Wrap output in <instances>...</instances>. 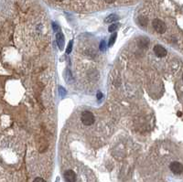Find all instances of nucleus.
I'll return each mask as SVG.
<instances>
[{"instance_id":"f8f14e48","label":"nucleus","mask_w":183,"mask_h":182,"mask_svg":"<svg viewBox=\"0 0 183 182\" xmlns=\"http://www.w3.org/2000/svg\"><path fill=\"white\" fill-rule=\"evenodd\" d=\"M72 45H73V42H72V40H71L70 43L68 44L67 50H66V53H67V54H70L71 52H72Z\"/></svg>"},{"instance_id":"9d476101","label":"nucleus","mask_w":183,"mask_h":182,"mask_svg":"<svg viewBox=\"0 0 183 182\" xmlns=\"http://www.w3.org/2000/svg\"><path fill=\"white\" fill-rule=\"evenodd\" d=\"M139 23H140V25L142 26H147V19L145 17H139Z\"/></svg>"},{"instance_id":"423d86ee","label":"nucleus","mask_w":183,"mask_h":182,"mask_svg":"<svg viewBox=\"0 0 183 182\" xmlns=\"http://www.w3.org/2000/svg\"><path fill=\"white\" fill-rule=\"evenodd\" d=\"M56 40H57V44H58V47L60 50H63L64 48V37H63V34L61 32L57 33V36H56Z\"/></svg>"},{"instance_id":"dca6fc26","label":"nucleus","mask_w":183,"mask_h":182,"mask_svg":"<svg viewBox=\"0 0 183 182\" xmlns=\"http://www.w3.org/2000/svg\"><path fill=\"white\" fill-rule=\"evenodd\" d=\"M102 98H103L102 92H97V99H98V100H101Z\"/></svg>"},{"instance_id":"2eb2a0df","label":"nucleus","mask_w":183,"mask_h":182,"mask_svg":"<svg viewBox=\"0 0 183 182\" xmlns=\"http://www.w3.org/2000/svg\"><path fill=\"white\" fill-rule=\"evenodd\" d=\"M33 182H46V181H45V179H43L42 178L38 177V178H36L35 179L33 180Z\"/></svg>"},{"instance_id":"f257e3e1","label":"nucleus","mask_w":183,"mask_h":182,"mask_svg":"<svg viewBox=\"0 0 183 182\" xmlns=\"http://www.w3.org/2000/svg\"><path fill=\"white\" fill-rule=\"evenodd\" d=\"M81 120L84 125H92L94 123L95 118H94V115L91 112H89V111H85V112H83L81 115Z\"/></svg>"},{"instance_id":"aec40b11","label":"nucleus","mask_w":183,"mask_h":182,"mask_svg":"<svg viewBox=\"0 0 183 182\" xmlns=\"http://www.w3.org/2000/svg\"><path fill=\"white\" fill-rule=\"evenodd\" d=\"M57 1H62V0H57Z\"/></svg>"},{"instance_id":"9b49d317","label":"nucleus","mask_w":183,"mask_h":182,"mask_svg":"<svg viewBox=\"0 0 183 182\" xmlns=\"http://www.w3.org/2000/svg\"><path fill=\"white\" fill-rule=\"evenodd\" d=\"M118 27H119V25L117 23H116V24H111V26L109 27V28H108V30H109V32H114L118 28Z\"/></svg>"},{"instance_id":"1a4fd4ad","label":"nucleus","mask_w":183,"mask_h":182,"mask_svg":"<svg viewBox=\"0 0 183 182\" xmlns=\"http://www.w3.org/2000/svg\"><path fill=\"white\" fill-rule=\"evenodd\" d=\"M116 37H117L116 33H114V34L112 35V36L110 37V39H109V42H108V46L111 47V46L114 45V41H116Z\"/></svg>"},{"instance_id":"6ab92c4d","label":"nucleus","mask_w":183,"mask_h":182,"mask_svg":"<svg viewBox=\"0 0 183 182\" xmlns=\"http://www.w3.org/2000/svg\"><path fill=\"white\" fill-rule=\"evenodd\" d=\"M178 115L180 117V116H181V112H179V113H178Z\"/></svg>"},{"instance_id":"6e6552de","label":"nucleus","mask_w":183,"mask_h":182,"mask_svg":"<svg viewBox=\"0 0 183 182\" xmlns=\"http://www.w3.org/2000/svg\"><path fill=\"white\" fill-rule=\"evenodd\" d=\"M119 19V17L116 14H111L108 16L106 19H105V22L106 23H112V22H114Z\"/></svg>"},{"instance_id":"f03ea898","label":"nucleus","mask_w":183,"mask_h":182,"mask_svg":"<svg viewBox=\"0 0 183 182\" xmlns=\"http://www.w3.org/2000/svg\"><path fill=\"white\" fill-rule=\"evenodd\" d=\"M152 26L154 29L159 34H163L167 30V26H166V24L162 20H160L158 19H156L152 21Z\"/></svg>"},{"instance_id":"4468645a","label":"nucleus","mask_w":183,"mask_h":182,"mask_svg":"<svg viewBox=\"0 0 183 182\" xmlns=\"http://www.w3.org/2000/svg\"><path fill=\"white\" fill-rule=\"evenodd\" d=\"M59 92H60V95L61 96L63 97V96L66 95V91H65V89H64L63 87H60L59 88Z\"/></svg>"},{"instance_id":"7ed1b4c3","label":"nucleus","mask_w":183,"mask_h":182,"mask_svg":"<svg viewBox=\"0 0 183 182\" xmlns=\"http://www.w3.org/2000/svg\"><path fill=\"white\" fill-rule=\"evenodd\" d=\"M169 168L170 170L172 171L174 174L176 175H180L182 172H183V166H182V164L178 162V161H174L170 164V166H169Z\"/></svg>"},{"instance_id":"20e7f679","label":"nucleus","mask_w":183,"mask_h":182,"mask_svg":"<svg viewBox=\"0 0 183 182\" xmlns=\"http://www.w3.org/2000/svg\"><path fill=\"white\" fill-rule=\"evenodd\" d=\"M154 53L156 54V56H158V58H163L165 56H167V50H166L163 46L161 45H156L154 47Z\"/></svg>"},{"instance_id":"39448f33","label":"nucleus","mask_w":183,"mask_h":182,"mask_svg":"<svg viewBox=\"0 0 183 182\" xmlns=\"http://www.w3.org/2000/svg\"><path fill=\"white\" fill-rule=\"evenodd\" d=\"M64 179L66 182H75L76 181V174L74 173L73 170L69 169L64 173Z\"/></svg>"},{"instance_id":"0eeeda50","label":"nucleus","mask_w":183,"mask_h":182,"mask_svg":"<svg viewBox=\"0 0 183 182\" xmlns=\"http://www.w3.org/2000/svg\"><path fill=\"white\" fill-rule=\"evenodd\" d=\"M138 46L141 47V48H147V47L148 46V39L147 38H145V37H142L140 38L139 41H138Z\"/></svg>"},{"instance_id":"ddd939ff","label":"nucleus","mask_w":183,"mask_h":182,"mask_svg":"<svg viewBox=\"0 0 183 182\" xmlns=\"http://www.w3.org/2000/svg\"><path fill=\"white\" fill-rule=\"evenodd\" d=\"M106 49V44H105V40H102L101 44H100V50L104 51Z\"/></svg>"},{"instance_id":"a211bd4d","label":"nucleus","mask_w":183,"mask_h":182,"mask_svg":"<svg viewBox=\"0 0 183 182\" xmlns=\"http://www.w3.org/2000/svg\"><path fill=\"white\" fill-rule=\"evenodd\" d=\"M105 1L106 3H108V4H111V3H114V1H116V0H105Z\"/></svg>"},{"instance_id":"f3484780","label":"nucleus","mask_w":183,"mask_h":182,"mask_svg":"<svg viewBox=\"0 0 183 182\" xmlns=\"http://www.w3.org/2000/svg\"><path fill=\"white\" fill-rule=\"evenodd\" d=\"M52 26H53L54 31H57V30H58V26L56 25V23H52Z\"/></svg>"}]
</instances>
